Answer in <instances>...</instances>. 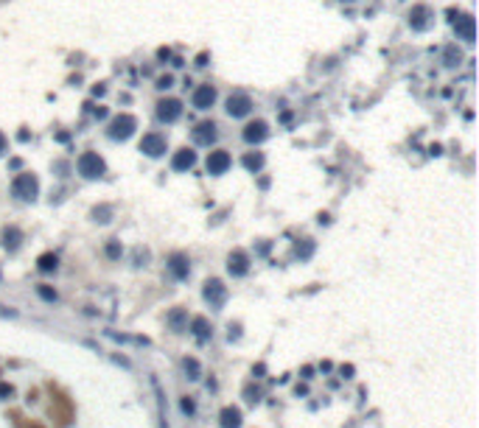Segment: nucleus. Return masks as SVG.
<instances>
[{
    "label": "nucleus",
    "mask_w": 479,
    "mask_h": 428,
    "mask_svg": "<svg viewBox=\"0 0 479 428\" xmlns=\"http://www.w3.org/2000/svg\"><path fill=\"white\" fill-rule=\"evenodd\" d=\"M37 269L45 271V274H48V271H56V269H59V255H54V252L39 255V258H37Z\"/></svg>",
    "instance_id": "nucleus-24"
},
{
    "label": "nucleus",
    "mask_w": 479,
    "mask_h": 428,
    "mask_svg": "<svg viewBox=\"0 0 479 428\" xmlns=\"http://www.w3.org/2000/svg\"><path fill=\"white\" fill-rule=\"evenodd\" d=\"M134 129H137L134 115L121 112V115H115V118L110 121V126H107V135H110L112 140H129V137L134 135Z\"/></svg>",
    "instance_id": "nucleus-4"
},
{
    "label": "nucleus",
    "mask_w": 479,
    "mask_h": 428,
    "mask_svg": "<svg viewBox=\"0 0 479 428\" xmlns=\"http://www.w3.org/2000/svg\"><path fill=\"white\" fill-rule=\"evenodd\" d=\"M0 280H3V271H0Z\"/></svg>",
    "instance_id": "nucleus-39"
},
{
    "label": "nucleus",
    "mask_w": 479,
    "mask_h": 428,
    "mask_svg": "<svg viewBox=\"0 0 479 428\" xmlns=\"http://www.w3.org/2000/svg\"><path fill=\"white\" fill-rule=\"evenodd\" d=\"M264 375H267V364L261 361V364H255V367H252V378H264Z\"/></svg>",
    "instance_id": "nucleus-34"
},
{
    "label": "nucleus",
    "mask_w": 479,
    "mask_h": 428,
    "mask_svg": "<svg viewBox=\"0 0 479 428\" xmlns=\"http://www.w3.org/2000/svg\"><path fill=\"white\" fill-rule=\"evenodd\" d=\"M166 266H168V271H171L174 280H188L191 277V260H188L185 252H171Z\"/></svg>",
    "instance_id": "nucleus-7"
},
{
    "label": "nucleus",
    "mask_w": 479,
    "mask_h": 428,
    "mask_svg": "<svg viewBox=\"0 0 479 428\" xmlns=\"http://www.w3.org/2000/svg\"><path fill=\"white\" fill-rule=\"evenodd\" d=\"M339 372H342V378H353V367H350V364H347V367H342Z\"/></svg>",
    "instance_id": "nucleus-36"
},
{
    "label": "nucleus",
    "mask_w": 479,
    "mask_h": 428,
    "mask_svg": "<svg viewBox=\"0 0 479 428\" xmlns=\"http://www.w3.org/2000/svg\"><path fill=\"white\" fill-rule=\"evenodd\" d=\"M22 230L20 227H14V224H9V227H3V235H0V241H3V249H9V252H17V249L22 247Z\"/></svg>",
    "instance_id": "nucleus-15"
},
{
    "label": "nucleus",
    "mask_w": 479,
    "mask_h": 428,
    "mask_svg": "<svg viewBox=\"0 0 479 428\" xmlns=\"http://www.w3.org/2000/svg\"><path fill=\"white\" fill-rule=\"evenodd\" d=\"M14 397V386L11 383H0V400H11Z\"/></svg>",
    "instance_id": "nucleus-31"
},
{
    "label": "nucleus",
    "mask_w": 479,
    "mask_h": 428,
    "mask_svg": "<svg viewBox=\"0 0 479 428\" xmlns=\"http://www.w3.org/2000/svg\"><path fill=\"white\" fill-rule=\"evenodd\" d=\"M179 115H182V104L177 98H163V101H157V118L163 121V124H174L179 121Z\"/></svg>",
    "instance_id": "nucleus-11"
},
{
    "label": "nucleus",
    "mask_w": 479,
    "mask_h": 428,
    "mask_svg": "<svg viewBox=\"0 0 479 428\" xmlns=\"http://www.w3.org/2000/svg\"><path fill=\"white\" fill-rule=\"evenodd\" d=\"M171 84H174V79H171V76H160V79H157V87H160V90H168Z\"/></svg>",
    "instance_id": "nucleus-35"
},
{
    "label": "nucleus",
    "mask_w": 479,
    "mask_h": 428,
    "mask_svg": "<svg viewBox=\"0 0 479 428\" xmlns=\"http://www.w3.org/2000/svg\"><path fill=\"white\" fill-rule=\"evenodd\" d=\"M37 294L42 297L45 303H56V300H59L56 288H54V285H48V283H39V285H37Z\"/></svg>",
    "instance_id": "nucleus-27"
},
{
    "label": "nucleus",
    "mask_w": 479,
    "mask_h": 428,
    "mask_svg": "<svg viewBox=\"0 0 479 428\" xmlns=\"http://www.w3.org/2000/svg\"><path fill=\"white\" fill-rule=\"evenodd\" d=\"M264 162H267V160H264L261 151H247L244 157H241V165H244L249 174H258V171L264 168Z\"/></svg>",
    "instance_id": "nucleus-21"
},
{
    "label": "nucleus",
    "mask_w": 479,
    "mask_h": 428,
    "mask_svg": "<svg viewBox=\"0 0 479 428\" xmlns=\"http://www.w3.org/2000/svg\"><path fill=\"white\" fill-rule=\"evenodd\" d=\"M227 330H230V333H227V339H230V341H238V339H241V325H238V322H235V325L230 322V327H227Z\"/></svg>",
    "instance_id": "nucleus-32"
},
{
    "label": "nucleus",
    "mask_w": 479,
    "mask_h": 428,
    "mask_svg": "<svg viewBox=\"0 0 479 428\" xmlns=\"http://www.w3.org/2000/svg\"><path fill=\"white\" fill-rule=\"evenodd\" d=\"M90 215H93V221H101V224H107V221L112 218V207H110V204L93 207V213H90Z\"/></svg>",
    "instance_id": "nucleus-26"
},
{
    "label": "nucleus",
    "mask_w": 479,
    "mask_h": 428,
    "mask_svg": "<svg viewBox=\"0 0 479 428\" xmlns=\"http://www.w3.org/2000/svg\"><path fill=\"white\" fill-rule=\"evenodd\" d=\"M140 151H143L146 157H163L168 151L166 137L160 135V132H146V135L140 137Z\"/></svg>",
    "instance_id": "nucleus-5"
},
{
    "label": "nucleus",
    "mask_w": 479,
    "mask_h": 428,
    "mask_svg": "<svg viewBox=\"0 0 479 428\" xmlns=\"http://www.w3.org/2000/svg\"><path fill=\"white\" fill-rule=\"evenodd\" d=\"M244 400L255 406L258 400H261V392H258V389H252V386H244Z\"/></svg>",
    "instance_id": "nucleus-30"
},
{
    "label": "nucleus",
    "mask_w": 479,
    "mask_h": 428,
    "mask_svg": "<svg viewBox=\"0 0 479 428\" xmlns=\"http://www.w3.org/2000/svg\"><path fill=\"white\" fill-rule=\"evenodd\" d=\"M121 255H123V247H121V241H118V238H112L110 244H107V258L118 260Z\"/></svg>",
    "instance_id": "nucleus-28"
},
{
    "label": "nucleus",
    "mask_w": 479,
    "mask_h": 428,
    "mask_svg": "<svg viewBox=\"0 0 479 428\" xmlns=\"http://www.w3.org/2000/svg\"><path fill=\"white\" fill-rule=\"evenodd\" d=\"M227 271L233 277H247L249 274V255H247L244 249H233L227 255Z\"/></svg>",
    "instance_id": "nucleus-9"
},
{
    "label": "nucleus",
    "mask_w": 479,
    "mask_h": 428,
    "mask_svg": "<svg viewBox=\"0 0 479 428\" xmlns=\"http://www.w3.org/2000/svg\"><path fill=\"white\" fill-rule=\"evenodd\" d=\"M152 389L157 394V409H160V428H168V420H166V392H163V386L157 381L154 375H152Z\"/></svg>",
    "instance_id": "nucleus-20"
},
{
    "label": "nucleus",
    "mask_w": 479,
    "mask_h": 428,
    "mask_svg": "<svg viewBox=\"0 0 479 428\" xmlns=\"http://www.w3.org/2000/svg\"><path fill=\"white\" fill-rule=\"evenodd\" d=\"M202 297H205V303L211 305L213 311H222L230 291H227V285L219 277H211V280H205V285H202Z\"/></svg>",
    "instance_id": "nucleus-3"
},
{
    "label": "nucleus",
    "mask_w": 479,
    "mask_h": 428,
    "mask_svg": "<svg viewBox=\"0 0 479 428\" xmlns=\"http://www.w3.org/2000/svg\"><path fill=\"white\" fill-rule=\"evenodd\" d=\"M233 165V157L224 151V148H216V151H211L208 154V162H205V168H208V174H213V177H219V174H227V168Z\"/></svg>",
    "instance_id": "nucleus-8"
},
{
    "label": "nucleus",
    "mask_w": 479,
    "mask_h": 428,
    "mask_svg": "<svg viewBox=\"0 0 479 428\" xmlns=\"http://www.w3.org/2000/svg\"><path fill=\"white\" fill-rule=\"evenodd\" d=\"M188 330H191V336L196 339V341H208V339H213V325L208 322V316H193L188 322Z\"/></svg>",
    "instance_id": "nucleus-14"
},
{
    "label": "nucleus",
    "mask_w": 479,
    "mask_h": 428,
    "mask_svg": "<svg viewBox=\"0 0 479 428\" xmlns=\"http://www.w3.org/2000/svg\"><path fill=\"white\" fill-rule=\"evenodd\" d=\"M241 409L238 406H224L219 411V426L222 428H241Z\"/></svg>",
    "instance_id": "nucleus-18"
},
{
    "label": "nucleus",
    "mask_w": 479,
    "mask_h": 428,
    "mask_svg": "<svg viewBox=\"0 0 479 428\" xmlns=\"http://www.w3.org/2000/svg\"><path fill=\"white\" fill-rule=\"evenodd\" d=\"M11 196L14 199H20V202H34L37 196H39V179L34 177L31 171H22L14 177L11 182Z\"/></svg>",
    "instance_id": "nucleus-1"
},
{
    "label": "nucleus",
    "mask_w": 479,
    "mask_h": 428,
    "mask_svg": "<svg viewBox=\"0 0 479 428\" xmlns=\"http://www.w3.org/2000/svg\"><path fill=\"white\" fill-rule=\"evenodd\" d=\"M227 115L230 118H247V115L252 112V98L247 95V92H233L230 98H227Z\"/></svg>",
    "instance_id": "nucleus-6"
},
{
    "label": "nucleus",
    "mask_w": 479,
    "mask_h": 428,
    "mask_svg": "<svg viewBox=\"0 0 479 428\" xmlns=\"http://www.w3.org/2000/svg\"><path fill=\"white\" fill-rule=\"evenodd\" d=\"M294 255H297L300 260H308V258H311V255H314V241H311V238H303L300 244L294 247Z\"/></svg>",
    "instance_id": "nucleus-25"
},
{
    "label": "nucleus",
    "mask_w": 479,
    "mask_h": 428,
    "mask_svg": "<svg viewBox=\"0 0 479 428\" xmlns=\"http://www.w3.org/2000/svg\"><path fill=\"white\" fill-rule=\"evenodd\" d=\"M146 260H149V252H146V249H137V252H134V266H146Z\"/></svg>",
    "instance_id": "nucleus-33"
},
{
    "label": "nucleus",
    "mask_w": 479,
    "mask_h": 428,
    "mask_svg": "<svg viewBox=\"0 0 479 428\" xmlns=\"http://www.w3.org/2000/svg\"><path fill=\"white\" fill-rule=\"evenodd\" d=\"M31 428H39V426H31Z\"/></svg>",
    "instance_id": "nucleus-40"
},
{
    "label": "nucleus",
    "mask_w": 479,
    "mask_h": 428,
    "mask_svg": "<svg viewBox=\"0 0 479 428\" xmlns=\"http://www.w3.org/2000/svg\"><path fill=\"white\" fill-rule=\"evenodd\" d=\"M317 221H320V224H328V221H331V215H328V213H320V215H317Z\"/></svg>",
    "instance_id": "nucleus-37"
},
{
    "label": "nucleus",
    "mask_w": 479,
    "mask_h": 428,
    "mask_svg": "<svg viewBox=\"0 0 479 428\" xmlns=\"http://www.w3.org/2000/svg\"><path fill=\"white\" fill-rule=\"evenodd\" d=\"M196 165V151L193 148H179L177 154H174V160H171V168L174 171H191Z\"/></svg>",
    "instance_id": "nucleus-17"
},
{
    "label": "nucleus",
    "mask_w": 479,
    "mask_h": 428,
    "mask_svg": "<svg viewBox=\"0 0 479 428\" xmlns=\"http://www.w3.org/2000/svg\"><path fill=\"white\" fill-rule=\"evenodd\" d=\"M457 34L465 39V42H474V17L471 14H460L457 17Z\"/></svg>",
    "instance_id": "nucleus-19"
},
{
    "label": "nucleus",
    "mask_w": 479,
    "mask_h": 428,
    "mask_svg": "<svg viewBox=\"0 0 479 428\" xmlns=\"http://www.w3.org/2000/svg\"><path fill=\"white\" fill-rule=\"evenodd\" d=\"M267 137H269L267 121H249V124L244 126V140L249 143V146H255V143H264Z\"/></svg>",
    "instance_id": "nucleus-13"
},
{
    "label": "nucleus",
    "mask_w": 479,
    "mask_h": 428,
    "mask_svg": "<svg viewBox=\"0 0 479 428\" xmlns=\"http://www.w3.org/2000/svg\"><path fill=\"white\" fill-rule=\"evenodd\" d=\"M166 325L174 330V333H185L188 330V311L185 308H171L166 316Z\"/></svg>",
    "instance_id": "nucleus-16"
},
{
    "label": "nucleus",
    "mask_w": 479,
    "mask_h": 428,
    "mask_svg": "<svg viewBox=\"0 0 479 428\" xmlns=\"http://www.w3.org/2000/svg\"><path fill=\"white\" fill-rule=\"evenodd\" d=\"M6 151V137H3V132H0V154Z\"/></svg>",
    "instance_id": "nucleus-38"
},
{
    "label": "nucleus",
    "mask_w": 479,
    "mask_h": 428,
    "mask_svg": "<svg viewBox=\"0 0 479 428\" xmlns=\"http://www.w3.org/2000/svg\"><path fill=\"white\" fill-rule=\"evenodd\" d=\"M182 370H185V378H188V381H199L202 378V364L193 358V356H185V358H182Z\"/></svg>",
    "instance_id": "nucleus-23"
},
{
    "label": "nucleus",
    "mask_w": 479,
    "mask_h": 428,
    "mask_svg": "<svg viewBox=\"0 0 479 428\" xmlns=\"http://www.w3.org/2000/svg\"><path fill=\"white\" fill-rule=\"evenodd\" d=\"M193 107L196 109H211L213 104H216V87L213 84H199L196 90H193Z\"/></svg>",
    "instance_id": "nucleus-12"
},
{
    "label": "nucleus",
    "mask_w": 479,
    "mask_h": 428,
    "mask_svg": "<svg viewBox=\"0 0 479 428\" xmlns=\"http://www.w3.org/2000/svg\"><path fill=\"white\" fill-rule=\"evenodd\" d=\"M193 143L196 146H211V143H216V137H219V126L213 124V121H202V124L193 126Z\"/></svg>",
    "instance_id": "nucleus-10"
},
{
    "label": "nucleus",
    "mask_w": 479,
    "mask_h": 428,
    "mask_svg": "<svg viewBox=\"0 0 479 428\" xmlns=\"http://www.w3.org/2000/svg\"><path fill=\"white\" fill-rule=\"evenodd\" d=\"M179 409H182V414L193 417V414H196V400H193V397H188V394H185V397H182V400H179Z\"/></svg>",
    "instance_id": "nucleus-29"
},
{
    "label": "nucleus",
    "mask_w": 479,
    "mask_h": 428,
    "mask_svg": "<svg viewBox=\"0 0 479 428\" xmlns=\"http://www.w3.org/2000/svg\"><path fill=\"white\" fill-rule=\"evenodd\" d=\"M76 168H78V174H81L84 179H98V177L107 174V162L101 160L98 151H84V154L78 157Z\"/></svg>",
    "instance_id": "nucleus-2"
},
{
    "label": "nucleus",
    "mask_w": 479,
    "mask_h": 428,
    "mask_svg": "<svg viewBox=\"0 0 479 428\" xmlns=\"http://www.w3.org/2000/svg\"><path fill=\"white\" fill-rule=\"evenodd\" d=\"M409 25L418 28V31H423L426 25H429V9L426 6H415L412 12H409Z\"/></svg>",
    "instance_id": "nucleus-22"
}]
</instances>
